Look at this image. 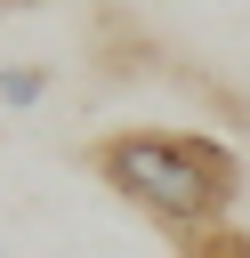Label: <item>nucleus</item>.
Segmentation results:
<instances>
[{
    "label": "nucleus",
    "mask_w": 250,
    "mask_h": 258,
    "mask_svg": "<svg viewBox=\"0 0 250 258\" xmlns=\"http://www.w3.org/2000/svg\"><path fill=\"white\" fill-rule=\"evenodd\" d=\"M97 169L169 226H202L234 194V153L210 137H113V145H97Z\"/></svg>",
    "instance_id": "obj_1"
},
{
    "label": "nucleus",
    "mask_w": 250,
    "mask_h": 258,
    "mask_svg": "<svg viewBox=\"0 0 250 258\" xmlns=\"http://www.w3.org/2000/svg\"><path fill=\"white\" fill-rule=\"evenodd\" d=\"M48 81H56L48 64H0V105H8V113H24V105H40V97H48Z\"/></svg>",
    "instance_id": "obj_2"
},
{
    "label": "nucleus",
    "mask_w": 250,
    "mask_h": 258,
    "mask_svg": "<svg viewBox=\"0 0 250 258\" xmlns=\"http://www.w3.org/2000/svg\"><path fill=\"white\" fill-rule=\"evenodd\" d=\"M210 258H250V242H234V234H226V242H210Z\"/></svg>",
    "instance_id": "obj_3"
},
{
    "label": "nucleus",
    "mask_w": 250,
    "mask_h": 258,
    "mask_svg": "<svg viewBox=\"0 0 250 258\" xmlns=\"http://www.w3.org/2000/svg\"><path fill=\"white\" fill-rule=\"evenodd\" d=\"M0 8H8V0H0Z\"/></svg>",
    "instance_id": "obj_4"
}]
</instances>
